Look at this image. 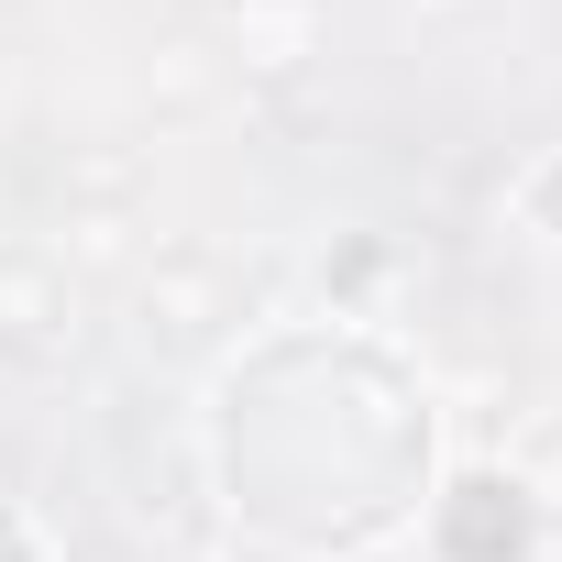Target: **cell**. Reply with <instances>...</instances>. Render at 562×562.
<instances>
[{
    "mask_svg": "<svg viewBox=\"0 0 562 562\" xmlns=\"http://www.w3.org/2000/svg\"><path fill=\"white\" fill-rule=\"evenodd\" d=\"M540 551H551V518L507 463H474L430 496V562H540Z\"/></svg>",
    "mask_w": 562,
    "mask_h": 562,
    "instance_id": "cell-1",
    "label": "cell"
},
{
    "mask_svg": "<svg viewBox=\"0 0 562 562\" xmlns=\"http://www.w3.org/2000/svg\"><path fill=\"white\" fill-rule=\"evenodd\" d=\"M221 321H232V265L221 254L177 243V254L144 265V288H133V342L144 353H199V342H221Z\"/></svg>",
    "mask_w": 562,
    "mask_h": 562,
    "instance_id": "cell-2",
    "label": "cell"
},
{
    "mask_svg": "<svg viewBox=\"0 0 562 562\" xmlns=\"http://www.w3.org/2000/svg\"><path fill=\"white\" fill-rule=\"evenodd\" d=\"M78 353V288L56 254H0V364Z\"/></svg>",
    "mask_w": 562,
    "mask_h": 562,
    "instance_id": "cell-3",
    "label": "cell"
},
{
    "mask_svg": "<svg viewBox=\"0 0 562 562\" xmlns=\"http://www.w3.org/2000/svg\"><path fill=\"white\" fill-rule=\"evenodd\" d=\"M221 34H232V67L243 78H299L331 34L321 0H221Z\"/></svg>",
    "mask_w": 562,
    "mask_h": 562,
    "instance_id": "cell-4",
    "label": "cell"
},
{
    "mask_svg": "<svg viewBox=\"0 0 562 562\" xmlns=\"http://www.w3.org/2000/svg\"><path fill=\"white\" fill-rule=\"evenodd\" d=\"M133 243H144V210L122 199H67L56 221V265H133Z\"/></svg>",
    "mask_w": 562,
    "mask_h": 562,
    "instance_id": "cell-5",
    "label": "cell"
},
{
    "mask_svg": "<svg viewBox=\"0 0 562 562\" xmlns=\"http://www.w3.org/2000/svg\"><path fill=\"white\" fill-rule=\"evenodd\" d=\"M529 496H540V518H562V419H540L529 441H518V463H507Z\"/></svg>",
    "mask_w": 562,
    "mask_h": 562,
    "instance_id": "cell-6",
    "label": "cell"
},
{
    "mask_svg": "<svg viewBox=\"0 0 562 562\" xmlns=\"http://www.w3.org/2000/svg\"><path fill=\"white\" fill-rule=\"evenodd\" d=\"M518 221H529L540 243H562V155H540V166H518Z\"/></svg>",
    "mask_w": 562,
    "mask_h": 562,
    "instance_id": "cell-7",
    "label": "cell"
}]
</instances>
